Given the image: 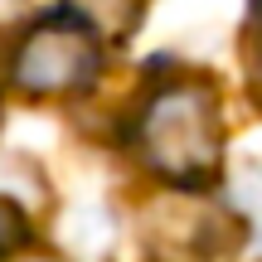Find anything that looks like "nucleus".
Segmentation results:
<instances>
[{"instance_id": "423d86ee", "label": "nucleus", "mask_w": 262, "mask_h": 262, "mask_svg": "<svg viewBox=\"0 0 262 262\" xmlns=\"http://www.w3.org/2000/svg\"><path fill=\"white\" fill-rule=\"evenodd\" d=\"M5 262H63V257H49V253H29V257H5Z\"/></svg>"}, {"instance_id": "39448f33", "label": "nucleus", "mask_w": 262, "mask_h": 262, "mask_svg": "<svg viewBox=\"0 0 262 262\" xmlns=\"http://www.w3.org/2000/svg\"><path fill=\"white\" fill-rule=\"evenodd\" d=\"M243 73L248 93L262 107V0H248V25H243Z\"/></svg>"}, {"instance_id": "7ed1b4c3", "label": "nucleus", "mask_w": 262, "mask_h": 262, "mask_svg": "<svg viewBox=\"0 0 262 262\" xmlns=\"http://www.w3.org/2000/svg\"><path fill=\"white\" fill-rule=\"evenodd\" d=\"M63 10H73L83 25H93L102 34V44H126L136 34V25L146 19L150 0H63Z\"/></svg>"}, {"instance_id": "f257e3e1", "label": "nucleus", "mask_w": 262, "mask_h": 262, "mask_svg": "<svg viewBox=\"0 0 262 262\" xmlns=\"http://www.w3.org/2000/svg\"><path fill=\"white\" fill-rule=\"evenodd\" d=\"M122 146L170 194H209L224 180V93L204 68H160L136 88Z\"/></svg>"}, {"instance_id": "f03ea898", "label": "nucleus", "mask_w": 262, "mask_h": 262, "mask_svg": "<svg viewBox=\"0 0 262 262\" xmlns=\"http://www.w3.org/2000/svg\"><path fill=\"white\" fill-rule=\"evenodd\" d=\"M5 88L29 102H78L107 73V44L73 10H49L15 29L0 58Z\"/></svg>"}, {"instance_id": "20e7f679", "label": "nucleus", "mask_w": 262, "mask_h": 262, "mask_svg": "<svg viewBox=\"0 0 262 262\" xmlns=\"http://www.w3.org/2000/svg\"><path fill=\"white\" fill-rule=\"evenodd\" d=\"M233 219L238 228H248V238L262 243V165H243L233 175Z\"/></svg>"}]
</instances>
